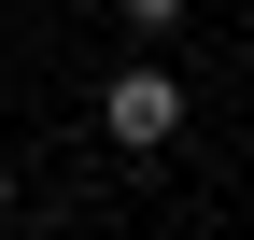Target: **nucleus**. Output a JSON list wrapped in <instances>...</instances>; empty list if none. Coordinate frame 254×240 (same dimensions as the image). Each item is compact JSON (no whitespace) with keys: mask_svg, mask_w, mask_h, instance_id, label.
<instances>
[{"mask_svg":"<svg viewBox=\"0 0 254 240\" xmlns=\"http://www.w3.org/2000/svg\"><path fill=\"white\" fill-rule=\"evenodd\" d=\"M127 28H184V0H127Z\"/></svg>","mask_w":254,"mask_h":240,"instance_id":"f03ea898","label":"nucleus"},{"mask_svg":"<svg viewBox=\"0 0 254 240\" xmlns=\"http://www.w3.org/2000/svg\"><path fill=\"white\" fill-rule=\"evenodd\" d=\"M0 212H14V184H0Z\"/></svg>","mask_w":254,"mask_h":240,"instance_id":"7ed1b4c3","label":"nucleus"},{"mask_svg":"<svg viewBox=\"0 0 254 240\" xmlns=\"http://www.w3.org/2000/svg\"><path fill=\"white\" fill-rule=\"evenodd\" d=\"M99 127L127 141V156H155V141H170V127H184V85H170V71H155V57H127V71L99 85Z\"/></svg>","mask_w":254,"mask_h":240,"instance_id":"f257e3e1","label":"nucleus"}]
</instances>
